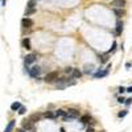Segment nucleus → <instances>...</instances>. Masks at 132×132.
<instances>
[{
    "instance_id": "nucleus-24",
    "label": "nucleus",
    "mask_w": 132,
    "mask_h": 132,
    "mask_svg": "<svg viewBox=\"0 0 132 132\" xmlns=\"http://www.w3.org/2000/svg\"><path fill=\"white\" fill-rule=\"evenodd\" d=\"M34 6H36V2H34V0H30V2L28 3V8H34Z\"/></svg>"
},
{
    "instance_id": "nucleus-21",
    "label": "nucleus",
    "mask_w": 132,
    "mask_h": 132,
    "mask_svg": "<svg viewBox=\"0 0 132 132\" xmlns=\"http://www.w3.org/2000/svg\"><path fill=\"white\" fill-rule=\"evenodd\" d=\"M127 114H128V111H127V110H123V111H120L119 114H118V116H119V118H124Z\"/></svg>"
},
{
    "instance_id": "nucleus-4",
    "label": "nucleus",
    "mask_w": 132,
    "mask_h": 132,
    "mask_svg": "<svg viewBox=\"0 0 132 132\" xmlns=\"http://www.w3.org/2000/svg\"><path fill=\"white\" fill-rule=\"evenodd\" d=\"M111 6L115 8H123L126 6V2L124 0H114V2H111Z\"/></svg>"
},
{
    "instance_id": "nucleus-31",
    "label": "nucleus",
    "mask_w": 132,
    "mask_h": 132,
    "mask_svg": "<svg viewBox=\"0 0 132 132\" xmlns=\"http://www.w3.org/2000/svg\"><path fill=\"white\" fill-rule=\"evenodd\" d=\"M87 132H94V128H90V127H88V128H87Z\"/></svg>"
},
{
    "instance_id": "nucleus-20",
    "label": "nucleus",
    "mask_w": 132,
    "mask_h": 132,
    "mask_svg": "<svg viewBox=\"0 0 132 132\" xmlns=\"http://www.w3.org/2000/svg\"><path fill=\"white\" fill-rule=\"evenodd\" d=\"M114 12H115V15H116L118 17H120L122 15H123V11H122V9H119V8H116V9H114Z\"/></svg>"
},
{
    "instance_id": "nucleus-7",
    "label": "nucleus",
    "mask_w": 132,
    "mask_h": 132,
    "mask_svg": "<svg viewBox=\"0 0 132 132\" xmlns=\"http://www.w3.org/2000/svg\"><path fill=\"white\" fill-rule=\"evenodd\" d=\"M32 128H33V124L29 119L22 122V130H32Z\"/></svg>"
},
{
    "instance_id": "nucleus-8",
    "label": "nucleus",
    "mask_w": 132,
    "mask_h": 132,
    "mask_svg": "<svg viewBox=\"0 0 132 132\" xmlns=\"http://www.w3.org/2000/svg\"><path fill=\"white\" fill-rule=\"evenodd\" d=\"M40 119H41V115L40 114H32L29 116V120L32 122V123H36V122H38Z\"/></svg>"
},
{
    "instance_id": "nucleus-9",
    "label": "nucleus",
    "mask_w": 132,
    "mask_h": 132,
    "mask_svg": "<svg viewBox=\"0 0 132 132\" xmlns=\"http://www.w3.org/2000/svg\"><path fill=\"white\" fill-rule=\"evenodd\" d=\"M122 32H123V22H122V21H118V22H116V34H118V36L122 34Z\"/></svg>"
},
{
    "instance_id": "nucleus-26",
    "label": "nucleus",
    "mask_w": 132,
    "mask_h": 132,
    "mask_svg": "<svg viewBox=\"0 0 132 132\" xmlns=\"http://www.w3.org/2000/svg\"><path fill=\"white\" fill-rule=\"evenodd\" d=\"M118 102L119 103H126V99L123 96H119V99H118Z\"/></svg>"
},
{
    "instance_id": "nucleus-23",
    "label": "nucleus",
    "mask_w": 132,
    "mask_h": 132,
    "mask_svg": "<svg viewBox=\"0 0 132 132\" xmlns=\"http://www.w3.org/2000/svg\"><path fill=\"white\" fill-rule=\"evenodd\" d=\"M73 72H74V69L70 68V66H68V68L65 69V73H66V74H73Z\"/></svg>"
},
{
    "instance_id": "nucleus-13",
    "label": "nucleus",
    "mask_w": 132,
    "mask_h": 132,
    "mask_svg": "<svg viewBox=\"0 0 132 132\" xmlns=\"http://www.w3.org/2000/svg\"><path fill=\"white\" fill-rule=\"evenodd\" d=\"M20 108H21V104L18 102H15V103H12V104H11V110L12 111H17V110H20Z\"/></svg>"
},
{
    "instance_id": "nucleus-18",
    "label": "nucleus",
    "mask_w": 132,
    "mask_h": 132,
    "mask_svg": "<svg viewBox=\"0 0 132 132\" xmlns=\"http://www.w3.org/2000/svg\"><path fill=\"white\" fill-rule=\"evenodd\" d=\"M92 69H94V66L92 65H86V66H84V73H91L92 72Z\"/></svg>"
},
{
    "instance_id": "nucleus-2",
    "label": "nucleus",
    "mask_w": 132,
    "mask_h": 132,
    "mask_svg": "<svg viewBox=\"0 0 132 132\" xmlns=\"http://www.w3.org/2000/svg\"><path fill=\"white\" fill-rule=\"evenodd\" d=\"M33 24H34V22H33V20H30V18H28V17H24L21 20V25H22V28H28V29H29V28H32L33 26Z\"/></svg>"
},
{
    "instance_id": "nucleus-3",
    "label": "nucleus",
    "mask_w": 132,
    "mask_h": 132,
    "mask_svg": "<svg viewBox=\"0 0 132 132\" xmlns=\"http://www.w3.org/2000/svg\"><path fill=\"white\" fill-rule=\"evenodd\" d=\"M41 73V69L38 68V66H33V68L29 70V75L33 78H38V75Z\"/></svg>"
},
{
    "instance_id": "nucleus-30",
    "label": "nucleus",
    "mask_w": 132,
    "mask_h": 132,
    "mask_svg": "<svg viewBox=\"0 0 132 132\" xmlns=\"http://www.w3.org/2000/svg\"><path fill=\"white\" fill-rule=\"evenodd\" d=\"M127 92H132V86H131V87H128V88H127Z\"/></svg>"
},
{
    "instance_id": "nucleus-27",
    "label": "nucleus",
    "mask_w": 132,
    "mask_h": 132,
    "mask_svg": "<svg viewBox=\"0 0 132 132\" xmlns=\"http://www.w3.org/2000/svg\"><path fill=\"white\" fill-rule=\"evenodd\" d=\"M116 50V42H114V44H112V48H111V50H110V53L111 52H115Z\"/></svg>"
},
{
    "instance_id": "nucleus-25",
    "label": "nucleus",
    "mask_w": 132,
    "mask_h": 132,
    "mask_svg": "<svg viewBox=\"0 0 132 132\" xmlns=\"http://www.w3.org/2000/svg\"><path fill=\"white\" fill-rule=\"evenodd\" d=\"M25 112H26V108L25 107H21L20 110H18V114H20V115H24Z\"/></svg>"
},
{
    "instance_id": "nucleus-14",
    "label": "nucleus",
    "mask_w": 132,
    "mask_h": 132,
    "mask_svg": "<svg viewBox=\"0 0 132 132\" xmlns=\"http://www.w3.org/2000/svg\"><path fill=\"white\" fill-rule=\"evenodd\" d=\"M81 75H82V72L79 69H74V72H73V78H81Z\"/></svg>"
},
{
    "instance_id": "nucleus-28",
    "label": "nucleus",
    "mask_w": 132,
    "mask_h": 132,
    "mask_svg": "<svg viewBox=\"0 0 132 132\" xmlns=\"http://www.w3.org/2000/svg\"><path fill=\"white\" fill-rule=\"evenodd\" d=\"M124 91H127V88H124V87H119V92L122 94V92H124Z\"/></svg>"
},
{
    "instance_id": "nucleus-10",
    "label": "nucleus",
    "mask_w": 132,
    "mask_h": 132,
    "mask_svg": "<svg viewBox=\"0 0 132 132\" xmlns=\"http://www.w3.org/2000/svg\"><path fill=\"white\" fill-rule=\"evenodd\" d=\"M107 74H108V70H103V72H100V70H99L98 73L94 74V77H95V78H103V77H106Z\"/></svg>"
},
{
    "instance_id": "nucleus-6",
    "label": "nucleus",
    "mask_w": 132,
    "mask_h": 132,
    "mask_svg": "<svg viewBox=\"0 0 132 132\" xmlns=\"http://www.w3.org/2000/svg\"><path fill=\"white\" fill-rule=\"evenodd\" d=\"M68 114L72 116V118H74V119H75V118L79 116V111L75 110V108H69V110H68Z\"/></svg>"
},
{
    "instance_id": "nucleus-32",
    "label": "nucleus",
    "mask_w": 132,
    "mask_h": 132,
    "mask_svg": "<svg viewBox=\"0 0 132 132\" xmlns=\"http://www.w3.org/2000/svg\"><path fill=\"white\" fill-rule=\"evenodd\" d=\"M30 132H36V130H34V128H32V130H30Z\"/></svg>"
},
{
    "instance_id": "nucleus-11",
    "label": "nucleus",
    "mask_w": 132,
    "mask_h": 132,
    "mask_svg": "<svg viewBox=\"0 0 132 132\" xmlns=\"http://www.w3.org/2000/svg\"><path fill=\"white\" fill-rule=\"evenodd\" d=\"M15 122H16V120H11V122H9L8 126L6 127V130H4V132H12L13 127H15Z\"/></svg>"
},
{
    "instance_id": "nucleus-15",
    "label": "nucleus",
    "mask_w": 132,
    "mask_h": 132,
    "mask_svg": "<svg viewBox=\"0 0 132 132\" xmlns=\"http://www.w3.org/2000/svg\"><path fill=\"white\" fill-rule=\"evenodd\" d=\"M56 116H57V115H54L52 111H46V112H44V118H49V119H54Z\"/></svg>"
},
{
    "instance_id": "nucleus-12",
    "label": "nucleus",
    "mask_w": 132,
    "mask_h": 132,
    "mask_svg": "<svg viewBox=\"0 0 132 132\" xmlns=\"http://www.w3.org/2000/svg\"><path fill=\"white\" fill-rule=\"evenodd\" d=\"M21 44H22V46H24L25 49H30V41H29L28 37H25V38L21 41Z\"/></svg>"
},
{
    "instance_id": "nucleus-34",
    "label": "nucleus",
    "mask_w": 132,
    "mask_h": 132,
    "mask_svg": "<svg viewBox=\"0 0 132 132\" xmlns=\"http://www.w3.org/2000/svg\"><path fill=\"white\" fill-rule=\"evenodd\" d=\"M17 132H24V131H22V130H18V131H17Z\"/></svg>"
},
{
    "instance_id": "nucleus-33",
    "label": "nucleus",
    "mask_w": 132,
    "mask_h": 132,
    "mask_svg": "<svg viewBox=\"0 0 132 132\" xmlns=\"http://www.w3.org/2000/svg\"><path fill=\"white\" fill-rule=\"evenodd\" d=\"M60 132H65V130H64V128H61V130H60Z\"/></svg>"
},
{
    "instance_id": "nucleus-19",
    "label": "nucleus",
    "mask_w": 132,
    "mask_h": 132,
    "mask_svg": "<svg viewBox=\"0 0 132 132\" xmlns=\"http://www.w3.org/2000/svg\"><path fill=\"white\" fill-rule=\"evenodd\" d=\"M66 114H68V111H64V110H58L57 112H56V115H57V116H66Z\"/></svg>"
},
{
    "instance_id": "nucleus-22",
    "label": "nucleus",
    "mask_w": 132,
    "mask_h": 132,
    "mask_svg": "<svg viewBox=\"0 0 132 132\" xmlns=\"http://www.w3.org/2000/svg\"><path fill=\"white\" fill-rule=\"evenodd\" d=\"M34 12H36L34 8H29V9H28V11L25 12V16H29V15H32V13H34Z\"/></svg>"
},
{
    "instance_id": "nucleus-29",
    "label": "nucleus",
    "mask_w": 132,
    "mask_h": 132,
    "mask_svg": "<svg viewBox=\"0 0 132 132\" xmlns=\"http://www.w3.org/2000/svg\"><path fill=\"white\" fill-rule=\"evenodd\" d=\"M126 103H127V104H131V103H132V99H126Z\"/></svg>"
},
{
    "instance_id": "nucleus-17",
    "label": "nucleus",
    "mask_w": 132,
    "mask_h": 132,
    "mask_svg": "<svg viewBox=\"0 0 132 132\" xmlns=\"http://www.w3.org/2000/svg\"><path fill=\"white\" fill-rule=\"evenodd\" d=\"M81 122H82L83 124L90 123V116H88V115H83V116H81Z\"/></svg>"
},
{
    "instance_id": "nucleus-5",
    "label": "nucleus",
    "mask_w": 132,
    "mask_h": 132,
    "mask_svg": "<svg viewBox=\"0 0 132 132\" xmlns=\"http://www.w3.org/2000/svg\"><path fill=\"white\" fill-rule=\"evenodd\" d=\"M36 60H37L36 54H28L26 57H25V64H26V65H29V64H33V62H34Z\"/></svg>"
},
{
    "instance_id": "nucleus-16",
    "label": "nucleus",
    "mask_w": 132,
    "mask_h": 132,
    "mask_svg": "<svg viewBox=\"0 0 132 132\" xmlns=\"http://www.w3.org/2000/svg\"><path fill=\"white\" fill-rule=\"evenodd\" d=\"M99 61H100V64H106L107 61H108V53L100 56V57H99Z\"/></svg>"
},
{
    "instance_id": "nucleus-1",
    "label": "nucleus",
    "mask_w": 132,
    "mask_h": 132,
    "mask_svg": "<svg viewBox=\"0 0 132 132\" xmlns=\"http://www.w3.org/2000/svg\"><path fill=\"white\" fill-rule=\"evenodd\" d=\"M58 79V72H50L49 74H46L45 77V82L46 83H53Z\"/></svg>"
}]
</instances>
